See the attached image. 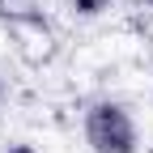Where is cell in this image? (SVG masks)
<instances>
[{
    "mask_svg": "<svg viewBox=\"0 0 153 153\" xmlns=\"http://www.w3.org/2000/svg\"><path fill=\"white\" fill-rule=\"evenodd\" d=\"M85 145L89 153H136L140 149V132H136V119L123 102H94L85 111Z\"/></svg>",
    "mask_w": 153,
    "mask_h": 153,
    "instance_id": "6da1fadb",
    "label": "cell"
},
{
    "mask_svg": "<svg viewBox=\"0 0 153 153\" xmlns=\"http://www.w3.org/2000/svg\"><path fill=\"white\" fill-rule=\"evenodd\" d=\"M9 153H34V149H26V145H22V149H9Z\"/></svg>",
    "mask_w": 153,
    "mask_h": 153,
    "instance_id": "7a4b0ae2",
    "label": "cell"
},
{
    "mask_svg": "<svg viewBox=\"0 0 153 153\" xmlns=\"http://www.w3.org/2000/svg\"><path fill=\"white\" fill-rule=\"evenodd\" d=\"M149 9H153V0H149Z\"/></svg>",
    "mask_w": 153,
    "mask_h": 153,
    "instance_id": "3957f363",
    "label": "cell"
}]
</instances>
